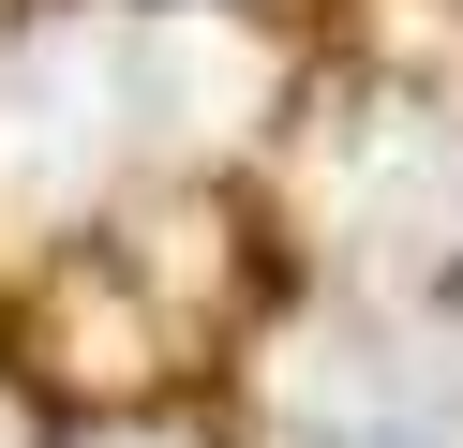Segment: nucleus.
<instances>
[{
  "mask_svg": "<svg viewBox=\"0 0 463 448\" xmlns=\"http://www.w3.org/2000/svg\"><path fill=\"white\" fill-rule=\"evenodd\" d=\"M150 15H165V0H150Z\"/></svg>",
  "mask_w": 463,
  "mask_h": 448,
  "instance_id": "obj_1",
  "label": "nucleus"
}]
</instances>
